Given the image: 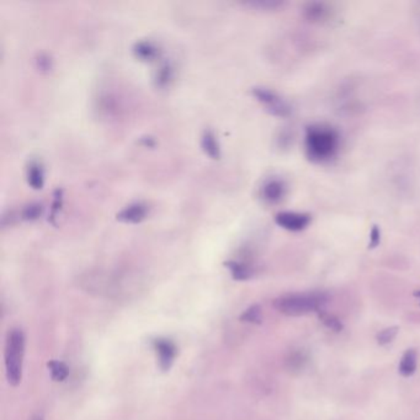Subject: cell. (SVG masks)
Segmentation results:
<instances>
[{"label": "cell", "mask_w": 420, "mask_h": 420, "mask_svg": "<svg viewBox=\"0 0 420 420\" xmlns=\"http://www.w3.org/2000/svg\"><path fill=\"white\" fill-rule=\"evenodd\" d=\"M341 148V136L330 126L312 125L307 127L305 150L315 163H325L334 158Z\"/></svg>", "instance_id": "cell-1"}, {"label": "cell", "mask_w": 420, "mask_h": 420, "mask_svg": "<svg viewBox=\"0 0 420 420\" xmlns=\"http://www.w3.org/2000/svg\"><path fill=\"white\" fill-rule=\"evenodd\" d=\"M328 296L324 292H303L290 294L277 297L274 301V308L287 317H301L323 310Z\"/></svg>", "instance_id": "cell-2"}, {"label": "cell", "mask_w": 420, "mask_h": 420, "mask_svg": "<svg viewBox=\"0 0 420 420\" xmlns=\"http://www.w3.org/2000/svg\"><path fill=\"white\" fill-rule=\"evenodd\" d=\"M25 355V334L22 330L14 328L9 330L6 341V380L11 386L19 385L22 379V365Z\"/></svg>", "instance_id": "cell-3"}, {"label": "cell", "mask_w": 420, "mask_h": 420, "mask_svg": "<svg viewBox=\"0 0 420 420\" xmlns=\"http://www.w3.org/2000/svg\"><path fill=\"white\" fill-rule=\"evenodd\" d=\"M251 96H254L271 115L276 117L290 116L291 106L275 91L263 86H256L251 89Z\"/></svg>", "instance_id": "cell-4"}, {"label": "cell", "mask_w": 420, "mask_h": 420, "mask_svg": "<svg viewBox=\"0 0 420 420\" xmlns=\"http://www.w3.org/2000/svg\"><path fill=\"white\" fill-rule=\"evenodd\" d=\"M310 215L302 214V212H294V211H284L279 212L275 216L276 225L290 232H301L306 230L310 225Z\"/></svg>", "instance_id": "cell-5"}, {"label": "cell", "mask_w": 420, "mask_h": 420, "mask_svg": "<svg viewBox=\"0 0 420 420\" xmlns=\"http://www.w3.org/2000/svg\"><path fill=\"white\" fill-rule=\"evenodd\" d=\"M152 346L158 356L160 369L163 371L169 370L174 364L176 354H178V348L176 344L171 339L157 338L152 341Z\"/></svg>", "instance_id": "cell-6"}, {"label": "cell", "mask_w": 420, "mask_h": 420, "mask_svg": "<svg viewBox=\"0 0 420 420\" xmlns=\"http://www.w3.org/2000/svg\"><path fill=\"white\" fill-rule=\"evenodd\" d=\"M286 195V184L281 179L273 178L266 181L261 189V196L266 204L275 205L284 200Z\"/></svg>", "instance_id": "cell-7"}, {"label": "cell", "mask_w": 420, "mask_h": 420, "mask_svg": "<svg viewBox=\"0 0 420 420\" xmlns=\"http://www.w3.org/2000/svg\"><path fill=\"white\" fill-rule=\"evenodd\" d=\"M148 216V207L142 202H133L131 205L126 206L116 215V218L130 225H137L142 221H145Z\"/></svg>", "instance_id": "cell-8"}, {"label": "cell", "mask_w": 420, "mask_h": 420, "mask_svg": "<svg viewBox=\"0 0 420 420\" xmlns=\"http://www.w3.org/2000/svg\"><path fill=\"white\" fill-rule=\"evenodd\" d=\"M26 181L34 190H41L45 184V169L40 160L32 159L26 168Z\"/></svg>", "instance_id": "cell-9"}, {"label": "cell", "mask_w": 420, "mask_h": 420, "mask_svg": "<svg viewBox=\"0 0 420 420\" xmlns=\"http://www.w3.org/2000/svg\"><path fill=\"white\" fill-rule=\"evenodd\" d=\"M132 51L136 58L142 62H152L159 57V48L152 41H138L136 42Z\"/></svg>", "instance_id": "cell-10"}, {"label": "cell", "mask_w": 420, "mask_h": 420, "mask_svg": "<svg viewBox=\"0 0 420 420\" xmlns=\"http://www.w3.org/2000/svg\"><path fill=\"white\" fill-rule=\"evenodd\" d=\"M303 13L307 20L312 22H323L332 18L333 11L325 3H308Z\"/></svg>", "instance_id": "cell-11"}, {"label": "cell", "mask_w": 420, "mask_h": 420, "mask_svg": "<svg viewBox=\"0 0 420 420\" xmlns=\"http://www.w3.org/2000/svg\"><path fill=\"white\" fill-rule=\"evenodd\" d=\"M201 148L207 157H210L211 159H220V140L214 131H204V133L201 136Z\"/></svg>", "instance_id": "cell-12"}, {"label": "cell", "mask_w": 420, "mask_h": 420, "mask_svg": "<svg viewBox=\"0 0 420 420\" xmlns=\"http://www.w3.org/2000/svg\"><path fill=\"white\" fill-rule=\"evenodd\" d=\"M225 265L235 280H249L254 275V269L244 261H225Z\"/></svg>", "instance_id": "cell-13"}, {"label": "cell", "mask_w": 420, "mask_h": 420, "mask_svg": "<svg viewBox=\"0 0 420 420\" xmlns=\"http://www.w3.org/2000/svg\"><path fill=\"white\" fill-rule=\"evenodd\" d=\"M416 365H418L416 351L414 349H408L400 359L398 371L403 377H410V376L414 375Z\"/></svg>", "instance_id": "cell-14"}, {"label": "cell", "mask_w": 420, "mask_h": 420, "mask_svg": "<svg viewBox=\"0 0 420 420\" xmlns=\"http://www.w3.org/2000/svg\"><path fill=\"white\" fill-rule=\"evenodd\" d=\"M173 79H174V68L171 63L169 62L162 63L159 68L155 72V86L158 88H165L171 84Z\"/></svg>", "instance_id": "cell-15"}, {"label": "cell", "mask_w": 420, "mask_h": 420, "mask_svg": "<svg viewBox=\"0 0 420 420\" xmlns=\"http://www.w3.org/2000/svg\"><path fill=\"white\" fill-rule=\"evenodd\" d=\"M47 366L50 369L51 377L53 381L62 382V381L67 380V377L70 375V369L63 361L51 360Z\"/></svg>", "instance_id": "cell-16"}, {"label": "cell", "mask_w": 420, "mask_h": 420, "mask_svg": "<svg viewBox=\"0 0 420 420\" xmlns=\"http://www.w3.org/2000/svg\"><path fill=\"white\" fill-rule=\"evenodd\" d=\"M240 320L244 323H251V324H261L263 322V312L259 305L250 306L249 308L242 313Z\"/></svg>", "instance_id": "cell-17"}, {"label": "cell", "mask_w": 420, "mask_h": 420, "mask_svg": "<svg viewBox=\"0 0 420 420\" xmlns=\"http://www.w3.org/2000/svg\"><path fill=\"white\" fill-rule=\"evenodd\" d=\"M318 317H320V322L329 329L334 330L336 333H339L343 330V323L339 318H336L335 315H330L328 312H325L324 310H320L318 312Z\"/></svg>", "instance_id": "cell-18"}, {"label": "cell", "mask_w": 420, "mask_h": 420, "mask_svg": "<svg viewBox=\"0 0 420 420\" xmlns=\"http://www.w3.org/2000/svg\"><path fill=\"white\" fill-rule=\"evenodd\" d=\"M398 327H390L386 329L381 330L380 333L376 336V341L380 346H387L395 341V336L398 334Z\"/></svg>", "instance_id": "cell-19"}, {"label": "cell", "mask_w": 420, "mask_h": 420, "mask_svg": "<svg viewBox=\"0 0 420 420\" xmlns=\"http://www.w3.org/2000/svg\"><path fill=\"white\" fill-rule=\"evenodd\" d=\"M42 211L44 207L41 204H30V205L26 206L25 209L21 212L22 218L25 221H35L37 218H40V216L42 215Z\"/></svg>", "instance_id": "cell-20"}, {"label": "cell", "mask_w": 420, "mask_h": 420, "mask_svg": "<svg viewBox=\"0 0 420 420\" xmlns=\"http://www.w3.org/2000/svg\"><path fill=\"white\" fill-rule=\"evenodd\" d=\"M245 6L256 8V9H261V11H275L279 9L280 6H284L280 1H270V0H256V1H249L245 3Z\"/></svg>", "instance_id": "cell-21"}, {"label": "cell", "mask_w": 420, "mask_h": 420, "mask_svg": "<svg viewBox=\"0 0 420 420\" xmlns=\"http://www.w3.org/2000/svg\"><path fill=\"white\" fill-rule=\"evenodd\" d=\"M306 362H307V356L303 353H300V351L298 353H294L289 357V360H287V364H289V367H290L291 370H301V369H303Z\"/></svg>", "instance_id": "cell-22"}, {"label": "cell", "mask_w": 420, "mask_h": 420, "mask_svg": "<svg viewBox=\"0 0 420 420\" xmlns=\"http://www.w3.org/2000/svg\"><path fill=\"white\" fill-rule=\"evenodd\" d=\"M63 191L60 189H57L55 191V199L52 202V209H51V220H55V216L60 212V206H62V201H63Z\"/></svg>", "instance_id": "cell-23"}, {"label": "cell", "mask_w": 420, "mask_h": 420, "mask_svg": "<svg viewBox=\"0 0 420 420\" xmlns=\"http://www.w3.org/2000/svg\"><path fill=\"white\" fill-rule=\"evenodd\" d=\"M36 63H37V67H39L41 70H51V67H52V60H51L48 55H44V53L39 55V58L36 60Z\"/></svg>", "instance_id": "cell-24"}, {"label": "cell", "mask_w": 420, "mask_h": 420, "mask_svg": "<svg viewBox=\"0 0 420 420\" xmlns=\"http://www.w3.org/2000/svg\"><path fill=\"white\" fill-rule=\"evenodd\" d=\"M380 230L377 227H375L372 232H371V238H370V247L371 248H375L377 245L380 244Z\"/></svg>", "instance_id": "cell-25"}, {"label": "cell", "mask_w": 420, "mask_h": 420, "mask_svg": "<svg viewBox=\"0 0 420 420\" xmlns=\"http://www.w3.org/2000/svg\"><path fill=\"white\" fill-rule=\"evenodd\" d=\"M30 420H44V415L42 414H36L31 418Z\"/></svg>", "instance_id": "cell-26"}, {"label": "cell", "mask_w": 420, "mask_h": 420, "mask_svg": "<svg viewBox=\"0 0 420 420\" xmlns=\"http://www.w3.org/2000/svg\"><path fill=\"white\" fill-rule=\"evenodd\" d=\"M414 296H416V297H419L420 298V291H415Z\"/></svg>", "instance_id": "cell-27"}]
</instances>
